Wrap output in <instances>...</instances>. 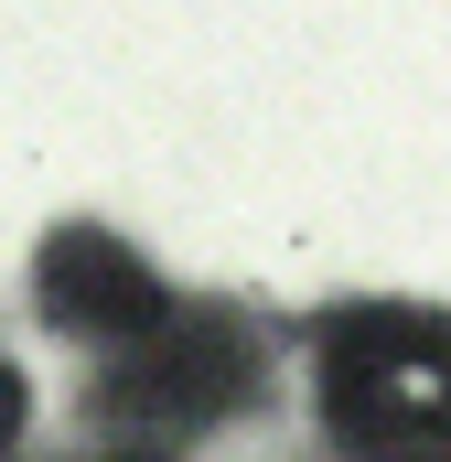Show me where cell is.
Returning a JSON list of instances; mask_svg holds the SVG:
<instances>
[{
	"instance_id": "3957f363",
	"label": "cell",
	"mask_w": 451,
	"mask_h": 462,
	"mask_svg": "<svg viewBox=\"0 0 451 462\" xmlns=\"http://www.w3.org/2000/svg\"><path fill=\"white\" fill-rule=\"evenodd\" d=\"M32 291H43V312L65 334H118V345H140L172 312L161 280H151V258L129 236H108V226H54L43 258H32Z\"/></svg>"
},
{
	"instance_id": "277c9868",
	"label": "cell",
	"mask_w": 451,
	"mask_h": 462,
	"mask_svg": "<svg viewBox=\"0 0 451 462\" xmlns=\"http://www.w3.org/2000/svg\"><path fill=\"white\" fill-rule=\"evenodd\" d=\"M11 430H22V376H11V355H0V452H11Z\"/></svg>"
},
{
	"instance_id": "7a4b0ae2",
	"label": "cell",
	"mask_w": 451,
	"mask_h": 462,
	"mask_svg": "<svg viewBox=\"0 0 451 462\" xmlns=\"http://www.w3.org/2000/svg\"><path fill=\"white\" fill-rule=\"evenodd\" d=\"M258 334L236 323V312H161L140 345H118L108 387H97V409H108L118 430H140V441H172V430H205L226 409H247L258 398Z\"/></svg>"
},
{
	"instance_id": "6da1fadb",
	"label": "cell",
	"mask_w": 451,
	"mask_h": 462,
	"mask_svg": "<svg viewBox=\"0 0 451 462\" xmlns=\"http://www.w3.org/2000/svg\"><path fill=\"white\" fill-rule=\"evenodd\" d=\"M323 430L354 462H451V323L354 301L323 323Z\"/></svg>"
}]
</instances>
